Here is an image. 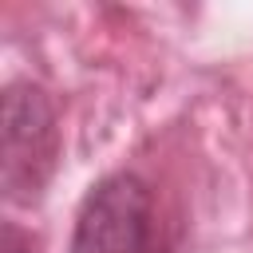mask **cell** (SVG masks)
<instances>
[{"label": "cell", "mask_w": 253, "mask_h": 253, "mask_svg": "<svg viewBox=\"0 0 253 253\" xmlns=\"http://www.w3.org/2000/svg\"><path fill=\"white\" fill-rule=\"evenodd\" d=\"M67 253H166L162 217L138 174H107L79 206Z\"/></svg>", "instance_id": "cell-1"}, {"label": "cell", "mask_w": 253, "mask_h": 253, "mask_svg": "<svg viewBox=\"0 0 253 253\" xmlns=\"http://www.w3.org/2000/svg\"><path fill=\"white\" fill-rule=\"evenodd\" d=\"M59 150V130H55V111L47 95L32 83H12L4 91V190L12 202H32Z\"/></svg>", "instance_id": "cell-2"}]
</instances>
